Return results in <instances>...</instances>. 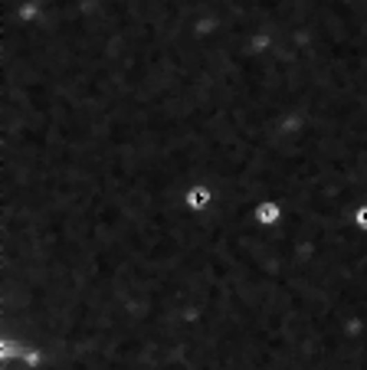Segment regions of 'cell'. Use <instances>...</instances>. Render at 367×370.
<instances>
[{"label":"cell","instance_id":"cell-1","mask_svg":"<svg viewBox=\"0 0 367 370\" xmlns=\"http://www.w3.org/2000/svg\"><path fill=\"white\" fill-rule=\"evenodd\" d=\"M210 200H214L210 187H207V184H194L187 190V197H184V207H187V210H194V213H200V210H207V207H210Z\"/></svg>","mask_w":367,"mask_h":370},{"label":"cell","instance_id":"cell-2","mask_svg":"<svg viewBox=\"0 0 367 370\" xmlns=\"http://www.w3.org/2000/svg\"><path fill=\"white\" fill-rule=\"evenodd\" d=\"M282 220V207H279L276 200H266V203H259L256 207V223H263V226H276Z\"/></svg>","mask_w":367,"mask_h":370},{"label":"cell","instance_id":"cell-3","mask_svg":"<svg viewBox=\"0 0 367 370\" xmlns=\"http://www.w3.org/2000/svg\"><path fill=\"white\" fill-rule=\"evenodd\" d=\"M355 220H357V226H361V230H367V203L355 213Z\"/></svg>","mask_w":367,"mask_h":370}]
</instances>
